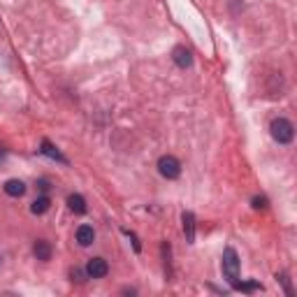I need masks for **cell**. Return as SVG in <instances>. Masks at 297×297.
Masks as SVG:
<instances>
[{"label":"cell","mask_w":297,"mask_h":297,"mask_svg":"<svg viewBox=\"0 0 297 297\" xmlns=\"http://www.w3.org/2000/svg\"><path fill=\"white\" fill-rule=\"evenodd\" d=\"M33 253H35V258H37V260H49V258H52V244H49V241H44V239L35 241Z\"/></svg>","instance_id":"9c48e42d"},{"label":"cell","mask_w":297,"mask_h":297,"mask_svg":"<svg viewBox=\"0 0 297 297\" xmlns=\"http://www.w3.org/2000/svg\"><path fill=\"white\" fill-rule=\"evenodd\" d=\"M49 207H52V200H49L46 195H42V197H37V200L30 205V212L40 216V214H46V212H49Z\"/></svg>","instance_id":"8fae6325"},{"label":"cell","mask_w":297,"mask_h":297,"mask_svg":"<svg viewBox=\"0 0 297 297\" xmlns=\"http://www.w3.org/2000/svg\"><path fill=\"white\" fill-rule=\"evenodd\" d=\"M223 274L228 276L232 286L239 281V258H237V251L230 249V246L223 251Z\"/></svg>","instance_id":"7a4b0ae2"},{"label":"cell","mask_w":297,"mask_h":297,"mask_svg":"<svg viewBox=\"0 0 297 297\" xmlns=\"http://www.w3.org/2000/svg\"><path fill=\"white\" fill-rule=\"evenodd\" d=\"M0 265H3V258H0Z\"/></svg>","instance_id":"ac0fdd59"},{"label":"cell","mask_w":297,"mask_h":297,"mask_svg":"<svg viewBox=\"0 0 297 297\" xmlns=\"http://www.w3.org/2000/svg\"><path fill=\"white\" fill-rule=\"evenodd\" d=\"M172 58H174V63L179 65V68H190L193 65V54L186 49V46H174V52H172Z\"/></svg>","instance_id":"5b68a950"},{"label":"cell","mask_w":297,"mask_h":297,"mask_svg":"<svg viewBox=\"0 0 297 297\" xmlns=\"http://www.w3.org/2000/svg\"><path fill=\"white\" fill-rule=\"evenodd\" d=\"M158 172L165 179H179L181 177V163L174 156H163L158 160Z\"/></svg>","instance_id":"3957f363"},{"label":"cell","mask_w":297,"mask_h":297,"mask_svg":"<svg viewBox=\"0 0 297 297\" xmlns=\"http://www.w3.org/2000/svg\"><path fill=\"white\" fill-rule=\"evenodd\" d=\"M5 193L10 197H21L26 193V183L19 181V179H10V181H5Z\"/></svg>","instance_id":"ba28073f"},{"label":"cell","mask_w":297,"mask_h":297,"mask_svg":"<svg viewBox=\"0 0 297 297\" xmlns=\"http://www.w3.org/2000/svg\"><path fill=\"white\" fill-rule=\"evenodd\" d=\"M70 276H72V281H77V283H84V276H86V269H84V272H81V269H77V267H74L72 269V272H70Z\"/></svg>","instance_id":"9a60e30c"},{"label":"cell","mask_w":297,"mask_h":297,"mask_svg":"<svg viewBox=\"0 0 297 297\" xmlns=\"http://www.w3.org/2000/svg\"><path fill=\"white\" fill-rule=\"evenodd\" d=\"M42 154L44 156H49V158H54V160H61V163H68V158H65L63 154H61V151H58L56 146H54L52 142H49V139H42V148H40Z\"/></svg>","instance_id":"30bf717a"},{"label":"cell","mask_w":297,"mask_h":297,"mask_svg":"<svg viewBox=\"0 0 297 297\" xmlns=\"http://www.w3.org/2000/svg\"><path fill=\"white\" fill-rule=\"evenodd\" d=\"M181 223H183V234H186V241H188V244H195V216H193V212H183Z\"/></svg>","instance_id":"8992f818"},{"label":"cell","mask_w":297,"mask_h":297,"mask_svg":"<svg viewBox=\"0 0 297 297\" xmlns=\"http://www.w3.org/2000/svg\"><path fill=\"white\" fill-rule=\"evenodd\" d=\"M107 272H109V265L105 258H91L88 265H86V276L88 279H103V276H107Z\"/></svg>","instance_id":"277c9868"},{"label":"cell","mask_w":297,"mask_h":297,"mask_svg":"<svg viewBox=\"0 0 297 297\" xmlns=\"http://www.w3.org/2000/svg\"><path fill=\"white\" fill-rule=\"evenodd\" d=\"M68 205H70V209H72L74 214H86V200L81 197V195H70L68 197Z\"/></svg>","instance_id":"7c38bea8"},{"label":"cell","mask_w":297,"mask_h":297,"mask_svg":"<svg viewBox=\"0 0 297 297\" xmlns=\"http://www.w3.org/2000/svg\"><path fill=\"white\" fill-rule=\"evenodd\" d=\"M3 158H5V148L0 146V160H3Z\"/></svg>","instance_id":"e0dca14e"},{"label":"cell","mask_w":297,"mask_h":297,"mask_svg":"<svg viewBox=\"0 0 297 297\" xmlns=\"http://www.w3.org/2000/svg\"><path fill=\"white\" fill-rule=\"evenodd\" d=\"M251 205H253V209H267V197L265 195H256Z\"/></svg>","instance_id":"5bb4252c"},{"label":"cell","mask_w":297,"mask_h":297,"mask_svg":"<svg viewBox=\"0 0 297 297\" xmlns=\"http://www.w3.org/2000/svg\"><path fill=\"white\" fill-rule=\"evenodd\" d=\"M93 239H95V232H93L91 225H79V228H77V241H79L81 246H91Z\"/></svg>","instance_id":"52a82bcc"},{"label":"cell","mask_w":297,"mask_h":297,"mask_svg":"<svg viewBox=\"0 0 297 297\" xmlns=\"http://www.w3.org/2000/svg\"><path fill=\"white\" fill-rule=\"evenodd\" d=\"M269 130H272V137L279 144H290L292 137H295V126L288 119H274Z\"/></svg>","instance_id":"6da1fadb"},{"label":"cell","mask_w":297,"mask_h":297,"mask_svg":"<svg viewBox=\"0 0 297 297\" xmlns=\"http://www.w3.org/2000/svg\"><path fill=\"white\" fill-rule=\"evenodd\" d=\"M234 288H237V290H244V292H251V290H258V288H260V283H256V281L239 283V281H237V283H234Z\"/></svg>","instance_id":"4fadbf2b"},{"label":"cell","mask_w":297,"mask_h":297,"mask_svg":"<svg viewBox=\"0 0 297 297\" xmlns=\"http://www.w3.org/2000/svg\"><path fill=\"white\" fill-rule=\"evenodd\" d=\"M37 186H40V190H49V181H46V179H40V181H37Z\"/></svg>","instance_id":"2e32d148"}]
</instances>
